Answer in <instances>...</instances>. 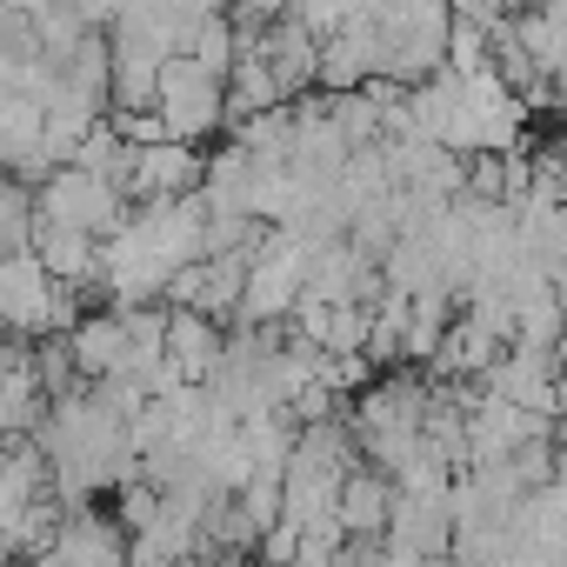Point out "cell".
<instances>
[{
    "instance_id": "cell-1",
    "label": "cell",
    "mask_w": 567,
    "mask_h": 567,
    "mask_svg": "<svg viewBox=\"0 0 567 567\" xmlns=\"http://www.w3.org/2000/svg\"><path fill=\"white\" fill-rule=\"evenodd\" d=\"M447 34H454V14L447 8H374V41H381V74L374 81H394V87H427L434 74H447Z\"/></svg>"
},
{
    "instance_id": "cell-2",
    "label": "cell",
    "mask_w": 567,
    "mask_h": 567,
    "mask_svg": "<svg viewBox=\"0 0 567 567\" xmlns=\"http://www.w3.org/2000/svg\"><path fill=\"white\" fill-rule=\"evenodd\" d=\"M34 214H41V227H68V234H87V240H114L134 207H127V194L114 181H94L81 167H61V174H48L34 187Z\"/></svg>"
},
{
    "instance_id": "cell-3",
    "label": "cell",
    "mask_w": 567,
    "mask_h": 567,
    "mask_svg": "<svg viewBox=\"0 0 567 567\" xmlns=\"http://www.w3.org/2000/svg\"><path fill=\"white\" fill-rule=\"evenodd\" d=\"M154 114H161L167 141L200 147V141L227 134V87L207 81L194 61H167V68H161V101H154Z\"/></svg>"
},
{
    "instance_id": "cell-4",
    "label": "cell",
    "mask_w": 567,
    "mask_h": 567,
    "mask_svg": "<svg viewBox=\"0 0 567 567\" xmlns=\"http://www.w3.org/2000/svg\"><path fill=\"white\" fill-rule=\"evenodd\" d=\"M200 174H207V154L200 147L154 141V147H134L121 194H127V207H167V200H194L200 194Z\"/></svg>"
},
{
    "instance_id": "cell-5",
    "label": "cell",
    "mask_w": 567,
    "mask_h": 567,
    "mask_svg": "<svg viewBox=\"0 0 567 567\" xmlns=\"http://www.w3.org/2000/svg\"><path fill=\"white\" fill-rule=\"evenodd\" d=\"M254 54L267 61V74H274V87H280V101H301L308 87H321V41L308 34V28H295V14L280 8V21L254 41Z\"/></svg>"
},
{
    "instance_id": "cell-6",
    "label": "cell",
    "mask_w": 567,
    "mask_h": 567,
    "mask_svg": "<svg viewBox=\"0 0 567 567\" xmlns=\"http://www.w3.org/2000/svg\"><path fill=\"white\" fill-rule=\"evenodd\" d=\"M381 74V41H374V8H354V21L321 41V94H361Z\"/></svg>"
},
{
    "instance_id": "cell-7",
    "label": "cell",
    "mask_w": 567,
    "mask_h": 567,
    "mask_svg": "<svg viewBox=\"0 0 567 567\" xmlns=\"http://www.w3.org/2000/svg\"><path fill=\"white\" fill-rule=\"evenodd\" d=\"M227 361V328L207 315H174L167 308V368L181 388H207Z\"/></svg>"
},
{
    "instance_id": "cell-8",
    "label": "cell",
    "mask_w": 567,
    "mask_h": 567,
    "mask_svg": "<svg viewBox=\"0 0 567 567\" xmlns=\"http://www.w3.org/2000/svg\"><path fill=\"white\" fill-rule=\"evenodd\" d=\"M127 527L114 520V514H101V507H87V514H68V527H61V540H54V554H48V567H134L127 560Z\"/></svg>"
},
{
    "instance_id": "cell-9",
    "label": "cell",
    "mask_w": 567,
    "mask_h": 567,
    "mask_svg": "<svg viewBox=\"0 0 567 567\" xmlns=\"http://www.w3.org/2000/svg\"><path fill=\"white\" fill-rule=\"evenodd\" d=\"M48 454L34 441H0V540L48 501Z\"/></svg>"
},
{
    "instance_id": "cell-10",
    "label": "cell",
    "mask_w": 567,
    "mask_h": 567,
    "mask_svg": "<svg viewBox=\"0 0 567 567\" xmlns=\"http://www.w3.org/2000/svg\"><path fill=\"white\" fill-rule=\"evenodd\" d=\"M34 260L48 267L54 288H68V295H101V240L68 234V227H34Z\"/></svg>"
},
{
    "instance_id": "cell-11",
    "label": "cell",
    "mask_w": 567,
    "mask_h": 567,
    "mask_svg": "<svg viewBox=\"0 0 567 567\" xmlns=\"http://www.w3.org/2000/svg\"><path fill=\"white\" fill-rule=\"evenodd\" d=\"M68 348H74V368H81V381H87V388H101V381H121V374H127V321H121L114 308H94V315L68 334Z\"/></svg>"
},
{
    "instance_id": "cell-12",
    "label": "cell",
    "mask_w": 567,
    "mask_h": 567,
    "mask_svg": "<svg viewBox=\"0 0 567 567\" xmlns=\"http://www.w3.org/2000/svg\"><path fill=\"white\" fill-rule=\"evenodd\" d=\"M341 534L348 540H388V520H394V481L381 474V467H354L348 481H341Z\"/></svg>"
},
{
    "instance_id": "cell-13",
    "label": "cell",
    "mask_w": 567,
    "mask_h": 567,
    "mask_svg": "<svg viewBox=\"0 0 567 567\" xmlns=\"http://www.w3.org/2000/svg\"><path fill=\"white\" fill-rule=\"evenodd\" d=\"M200 200H207V214H220V220H254V161H247L234 141L207 154Z\"/></svg>"
},
{
    "instance_id": "cell-14",
    "label": "cell",
    "mask_w": 567,
    "mask_h": 567,
    "mask_svg": "<svg viewBox=\"0 0 567 567\" xmlns=\"http://www.w3.org/2000/svg\"><path fill=\"white\" fill-rule=\"evenodd\" d=\"M34 227H41V214H34V187H21L14 174H0V254H34Z\"/></svg>"
},
{
    "instance_id": "cell-15",
    "label": "cell",
    "mask_w": 567,
    "mask_h": 567,
    "mask_svg": "<svg viewBox=\"0 0 567 567\" xmlns=\"http://www.w3.org/2000/svg\"><path fill=\"white\" fill-rule=\"evenodd\" d=\"M234 501H240V514H247L254 534H274L280 527V467H254V481Z\"/></svg>"
},
{
    "instance_id": "cell-16",
    "label": "cell",
    "mask_w": 567,
    "mask_h": 567,
    "mask_svg": "<svg viewBox=\"0 0 567 567\" xmlns=\"http://www.w3.org/2000/svg\"><path fill=\"white\" fill-rule=\"evenodd\" d=\"M154 514H161V494H154V481H147V474H134V481H121V487H114V520L127 527V540H134Z\"/></svg>"
},
{
    "instance_id": "cell-17",
    "label": "cell",
    "mask_w": 567,
    "mask_h": 567,
    "mask_svg": "<svg viewBox=\"0 0 567 567\" xmlns=\"http://www.w3.org/2000/svg\"><path fill=\"white\" fill-rule=\"evenodd\" d=\"M8 567H48V560H8Z\"/></svg>"
},
{
    "instance_id": "cell-18",
    "label": "cell",
    "mask_w": 567,
    "mask_h": 567,
    "mask_svg": "<svg viewBox=\"0 0 567 567\" xmlns=\"http://www.w3.org/2000/svg\"><path fill=\"white\" fill-rule=\"evenodd\" d=\"M247 567H254V560H247Z\"/></svg>"
}]
</instances>
